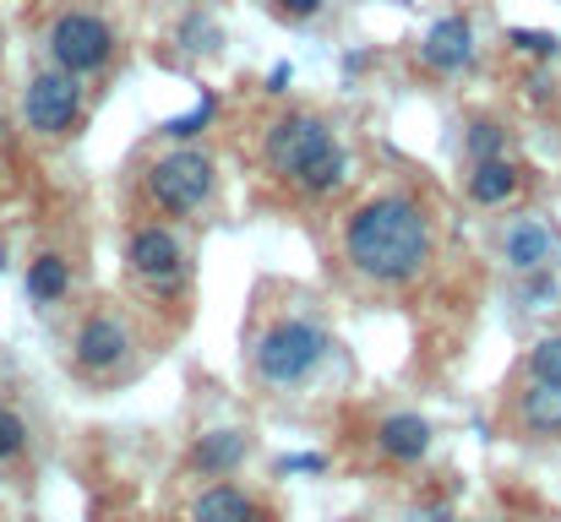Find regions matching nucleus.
<instances>
[{
	"instance_id": "nucleus-25",
	"label": "nucleus",
	"mask_w": 561,
	"mask_h": 522,
	"mask_svg": "<svg viewBox=\"0 0 561 522\" xmlns=\"http://www.w3.org/2000/svg\"><path fill=\"white\" fill-rule=\"evenodd\" d=\"M409 522H458V518H453V507H420Z\"/></svg>"
},
{
	"instance_id": "nucleus-11",
	"label": "nucleus",
	"mask_w": 561,
	"mask_h": 522,
	"mask_svg": "<svg viewBox=\"0 0 561 522\" xmlns=\"http://www.w3.org/2000/svg\"><path fill=\"white\" fill-rule=\"evenodd\" d=\"M376 446L392 457V463H420L425 446H431V425L420 414H392L381 430H376Z\"/></svg>"
},
{
	"instance_id": "nucleus-19",
	"label": "nucleus",
	"mask_w": 561,
	"mask_h": 522,
	"mask_svg": "<svg viewBox=\"0 0 561 522\" xmlns=\"http://www.w3.org/2000/svg\"><path fill=\"white\" fill-rule=\"evenodd\" d=\"M469 153H474V159H502V153H507V131H502L496 120L469 126Z\"/></svg>"
},
{
	"instance_id": "nucleus-23",
	"label": "nucleus",
	"mask_w": 561,
	"mask_h": 522,
	"mask_svg": "<svg viewBox=\"0 0 561 522\" xmlns=\"http://www.w3.org/2000/svg\"><path fill=\"white\" fill-rule=\"evenodd\" d=\"M181 33H186V49H213V38H218V33H213V22H202V16H186V27H181Z\"/></svg>"
},
{
	"instance_id": "nucleus-24",
	"label": "nucleus",
	"mask_w": 561,
	"mask_h": 522,
	"mask_svg": "<svg viewBox=\"0 0 561 522\" xmlns=\"http://www.w3.org/2000/svg\"><path fill=\"white\" fill-rule=\"evenodd\" d=\"M322 468H328V463H322L317 452H306V457H284V463H278V474H322Z\"/></svg>"
},
{
	"instance_id": "nucleus-5",
	"label": "nucleus",
	"mask_w": 561,
	"mask_h": 522,
	"mask_svg": "<svg viewBox=\"0 0 561 522\" xmlns=\"http://www.w3.org/2000/svg\"><path fill=\"white\" fill-rule=\"evenodd\" d=\"M22 115L38 137H60L77 126L82 115V82L71 71H38L27 82V98H22Z\"/></svg>"
},
{
	"instance_id": "nucleus-6",
	"label": "nucleus",
	"mask_w": 561,
	"mask_h": 522,
	"mask_svg": "<svg viewBox=\"0 0 561 522\" xmlns=\"http://www.w3.org/2000/svg\"><path fill=\"white\" fill-rule=\"evenodd\" d=\"M328 142H333V131H328L317 115H284V120H273V126H267L262 159H267V170L273 174L295 179V174L306 170V159H317Z\"/></svg>"
},
{
	"instance_id": "nucleus-4",
	"label": "nucleus",
	"mask_w": 561,
	"mask_h": 522,
	"mask_svg": "<svg viewBox=\"0 0 561 522\" xmlns=\"http://www.w3.org/2000/svg\"><path fill=\"white\" fill-rule=\"evenodd\" d=\"M148 196L164 207V212H196L207 196H213V164L202 153H170L148 170Z\"/></svg>"
},
{
	"instance_id": "nucleus-12",
	"label": "nucleus",
	"mask_w": 561,
	"mask_h": 522,
	"mask_svg": "<svg viewBox=\"0 0 561 522\" xmlns=\"http://www.w3.org/2000/svg\"><path fill=\"white\" fill-rule=\"evenodd\" d=\"M518 185H524V174L513 170L507 159H474V174H469V196H474L480 207H502L507 196H518Z\"/></svg>"
},
{
	"instance_id": "nucleus-27",
	"label": "nucleus",
	"mask_w": 561,
	"mask_h": 522,
	"mask_svg": "<svg viewBox=\"0 0 561 522\" xmlns=\"http://www.w3.org/2000/svg\"><path fill=\"white\" fill-rule=\"evenodd\" d=\"M267 93H289V66H273L267 71Z\"/></svg>"
},
{
	"instance_id": "nucleus-21",
	"label": "nucleus",
	"mask_w": 561,
	"mask_h": 522,
	"mask_svg": "<svg viewBox=\"0 0 561 522\" xmlns=\"http://www.w3.org/2000/svg\"><path fill=\"white\" fill-rule=\"evenodd\" d=\"M513 49H524V55H535V60H557L561 38L557 33H535V27H513Z\"/></svg>"
},
{
	"instance_id": "nucleus-17",
	"label": "nucleus",
	"mask_w": 561,
	"mask_h": 522,
	"mask_svg": "<svg viewBox=\"0 0 561 522\" xmlns=\"http://www.w3.org/2000/svg\"><path fill=\"white\" fill-rule=\"evenodd\" d=\"M524 425L535 436H557L561 430V381H535L524 392Z\"/></svg>"
},
{
	"instance_id": "nucleus-13",
	"label": "nucleus",
	"mask_w": 561,
	"mask_h": 522,
	"mask_svg": "<svg viewBox=\"0 0 561 522\" xmlns=\"http://www.w3.org/2000/svg\"><path fill=\"white\" fill-rule=\"evenodd\" d=\"M191 522H256V501H251V496H240L234 485H213V490H202V496H196Z\"/></svg>"
},
{
	"instance_id": "nucleus-1",
	"label": "nucleus",
	"mask_w": 561,
	"mask_h": 522,
	"mask_svg": "<svg viewBox=\"0 0 561 522\" xmlns=\"http://www.w3.org/2000/svg\"><path fill=\"white\" fill-rule=\"evenodd\" d=\"M344 251H350V262H355L360 278L409 283L431 262V223H425L420 201H409V196H376V201H366L350 218Z\"/></svg>"
},
{
	"instance_id": "nucleus-2",
	"label": "nucleus",
	"mask_w": 561,
	"mask_h": 522,
	"mask_svg": "<svg viewBox=\"0 0 561 522\" xmlns=\"http://www.w3.org/2000/svg\"><path fill=\"white\" fill-rule=\"evenodd\" d=\"M322 353H328L322 327H311V322H278L256 344V375L273 381V386H295V381H306L322 364Z\"/></svg>"
},
{
	"instance_id": "nucleus-7",
	"label": "nucleus",
	"mask_w": 561,
	"mask_h": 522,
	"mask_svg": "<svg viewBox=\"0 0 561 522\" xmlns=\"http://www.w3.org/2000/svg\"><path fill=\"white\" fill-rule=\"evenodd\" d=\"M126 256H131V272H137L153 294H181V283H186V262H181V245H175L170 229H159V223L137 229Z\"/></svg>"
},
{
	"instance_id": "nucleus-8",
	"label": "nucleus",
	"mask_w": 561,
	"mask_h": 522,
	"mask_svg": "<svg viewBox=\"0 0 561 522\" xmlns=\"http://www.w3.org/2000/svg\"><path fill=\"white\" fill-rule=\"evenodd\" d=\"M420 60L431 71H463L474 60V27L469 16H442L425 38H420Z\"/></svg>"
},
{
	"instance_id": "nucleus-14",
	"label": "nucleus",
	"mask_w": 561,
	"mask_h": 522,
	"mask_svg": "<svg viewBox=\"0 0 561 522\" xmlns=\"http://www.w3.org/2000/svg\"><path fill=\"white\" fill-rule=\"evenodd\" d=\"M344 170H350L344 148H339V142H328L317 159H306V170L295 174V185H300L306 196H328V190H339V185H344Z\"/></svg>"
},
{
	"instance_id": "nucleus-16",
	"label": "nucleus",
	"mask_w": 561,
	"mask_h": 522,
	"mask_svg": "<svg viewBox=\"0 0 561 522\" xmlns=\"http://www.w3.org/2000/svg\"><path fill=\"white\" fill-rule=\"evenodd\" d=\"M240 457H245V436H240V430H213V436H202L196 452H191V463H196L202 474H229Z\"/></svg>"
},
{
	"instance_id": "nucleus-26",
	"label": "nucleus",
	"mask_w": 561,
	"mask_h": 522,
	"mask_svg": "<svg viewBox=\"0 0 561 522\" xmlns=\"http://www.w3.org/2000/svg\"><path fill=\"white\" fill-rule=\"evenodd\" d=\"M278 5H284L289 16H317V11H322V0H278Z\"/></svg>"
},
{
	"instance_id": "nucleus-20",
	"label": "nucleus",
	"mask_w": 561,
	"mask_h": 522,
	"mask_svg": "<svg viewBox=\"0 0 561 522\" xmlns=\"http://www.w3.org/2000/svg\"><path fill=\"white\" fill-rule=\"evenodd\" d=\"M529 370L535 381H561V338H540L529 348Z\"/></svg>"
},
{
	"instance_id": "nucleus-10",
	"label": "nucleus",
	"mask_w": 561,
	"mask_h": 522,
	"mask_svg": "<svg viewBox=\"0 0 561 522\" xmlns=\"http://www.w3.org/2000/svg\"><path fill=\"white\" fill-rule=\"evenodd\" d=\"M502 256H507V267H513V272H540V267H551V262H557V240H551V229H546V223L518 218V223L502 234Z\"/></svg>"
},
{
	"instance_id": "nucleus-22",
	"label": "nucleus",
	"mask_w": 561,
	"mask_h": 522,
	"mask_svg": "<svg viewBox=\"0 0 561 522\" xmlns=\"http://www.w3.org/2000/svg\"><path fill=\"white\" fill-rule=\"evenodd\" d=\"M22 446H27V425H22L11 408H0V463H5V457H16Z\"/></svg>"
},
{
	"instance_id": "nucleus-9",
	"label": "nucleus",
	"mask_w": 561,
	"mask_h": 522,
	"mask_svg": "<svg viewBox=\"0 0 561 522\" xmlns=\"http://www.w3.org/2000/svg\"><path fill=\"white\" fill-rule=\"evenodd\" d=\"M126 327L115 322V316H93V322H82V333H77V364L88 370V375H104V370H115L121 359H126Z\"/></svg>"
},
{
	"instance_id": "nucleus-18",
	"label": "nucleus",
	"mask_w": 561,
	"mask_h": 522,
	"mask_svg": "<svg viewBox=\"0 0 561 522\" xmlns=\"http://www.w3.org/2000/svg\"><path fill=\"white\" fill-rule=\"evenodd\" d=\"M213 109H218V98H213V93H202L191 115H181V120H164V137H175V142H186V137H196V131H202V126L213 120Z\"/></svg>"
},
{
	"instance_id": "nucleus-3",
	"label": "nucleus",
	"mask_w": 561,
	"mask_h": 522,
	"mask_svg": "<svg viewBox=\"0 0 561 522\" xmlns=\"http://www.w3.org/2000/svg\"><path fill=\"white\" fill-rule=\"evenodd\" d=\"M110 49H115V33H110V22L93 16V11H66V16L49 27V55H55V66L71 71V77L99 71V66L110 60Z\"/></svg>"
},
{
	"instance_id": "nucleus-15",
	"label": "nucleus",
	"mask_w": 561,
	"mask_h": 522,
	"mask_svg": "<svg viewBox=\"0 0 561 522\" xmlns=\"http://www.w3.org/2000/svg\"><path fill=\"white\" fill-rule=\"evenodd\" d=\"M66 289H71V267H66V256L44 251V256L27 262V294H33L38 305H55Z\"/></svg>"
}]
</instances>
